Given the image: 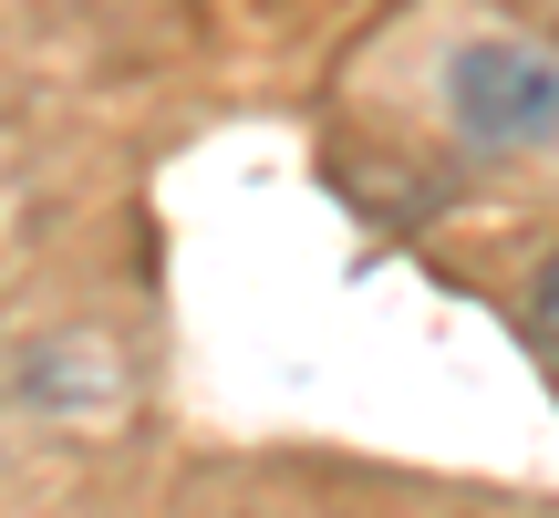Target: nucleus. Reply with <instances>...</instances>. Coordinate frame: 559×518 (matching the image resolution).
I'll list each match as a JSON object with an SVG mask.
<instances>
[{"instance_id": "obj_1", "label": "nucleus", "mask_w": 559, "mask_h": 518, "mask_svg": "<svg viewBox=\"0 0 559 518\" xmlns=\"http://www.w3.org/2000/svg\"><path fill=\"white\" fill-rule=\"evenodd\" d=\"M445 115H456V136L477 145V156H528V145H559V52L539 42H466L456 62H445Z\"/></svg>"}, {"instance_id": "obj_2", "label": "nucleus", "mask_w": 559, "mask_h": 518, "mask_svg": "<svg viewBox=\"0 0 559 518\" xmlns=\"http://www.w3.org/2000/svg\"><path fill=\"white\" fill-rule=\"evenodd\" d=\"M528 342H539V353H559V259L528 280Z\"/></svg>"}]
</instances>
